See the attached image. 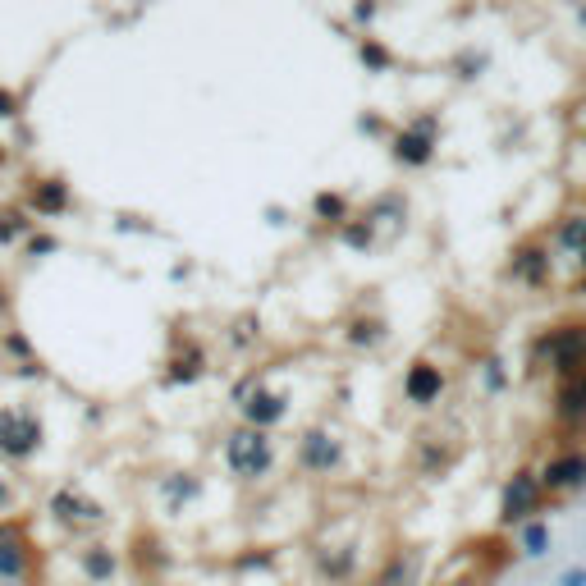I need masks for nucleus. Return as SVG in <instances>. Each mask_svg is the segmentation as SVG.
I'll use <instances>...</instances> for the list:
<instances>
[{"label":"nucleus","mask_w":586,"mask_h":586,"mask_svg":"<svg viewBox=\"0 0 586 586\" xmlns=\"http://www.w3.org/2000/svg\"><path fill=\"white\" fill-rule=\"evenodd\" d=\"M536 362H545L559 376V385L586 376V321H564V326L545 330L536 339Z\"/></svg>","instance_id":"f257e3e1"},{"label":"nucleus","mask_w":586,"mask_h":586,"mask_svg":"<svg viewBox=\"0 0 586 586\" xmlns=\"http://www.w3.org/2000/svg\"><path fill=\"white\" fill-rule=\"evenodd\" d=\"M536 477H541L545 495H573V490L586 486V454L582 449H554Z\"/></svg>","instance_id":"39448f33"},{"label":"nucleus","mask_w":586,"mask_h":586,"mask_svg":"<svg viewBox=\"0 0 586 586\" xmlns=\"http://www.w3.org/2000/svg\"><path fill=\"white\" fill-rule=\"evenodd\" d=\"M554 248L564 252V257L586 261V216H568L559 225V234H554Z\"/></svg>","instance_id":"ddd939ff"},{"label":"nucleus","mask_w":586,"mask_h":586,"mask_svg":"<svg viewBox=\"0 0 586 586\" xmlns=\"http://www.w3.org/2000/svg\"><path fill=\"white\" fill-rule=\"evenodd\" d=\"M554 586H586V568H582V564H577V568H564Z\"/></svg>","instance_id":"6ab92c4d"},{"label":"nucleus","mask_w":586,"mask_h":586,"mask_svg":"<svg viewBox=\"0 0 586 586\" xmlns=\"http://www.w3.org/2000/svg\"><path fill=\"white\" fill-rule=\"evenodd\" d=\"M33 440H37V422H28V417H19V413L0 417V449H5V454H28Z\"/></svg>","instance_id":"9d476101"},{"label":"nucleus","mask_w":586,"mask_h":586,"mask_svg":"<svg viewBox=\"0 0 586 586\" xmlns=\"http://www.w3.org/2000/svg\"><path fill=\"white\" fill-rule=\"evenodd\" d=\"M554 545V532L545 518H532L527 527H518V550L527 554V559H541V554H550Z\"/></svg>","instance_id":"f8f14e48"},{"label":"nucleus","mask_w":586,"mask_h":586,"mask_svg":"<svg viewBox=\"0 0 586 586\" xmlns=\"http://www.w3.org/2000/svg\"><path fill=\"white\" fill-rule=\"evenodd\" d=\"M339 239H344V248L353 252H367L371 243H376V225H371L367 216H353L348 225H339Z\"/></svg>","instance_id":"2eb2a0df"},{"label":"nucleus","mask_w":586,"mask_h":586,"mask_svg":"<svg viewBox=\"0 0 586 586\" xmlns=\"http://www.w3.org/2000/svg\"><path fill=\"white\" fill-rule=\"evenodd\" d=\"M5 504H10V490H5V486H0V509H5Z\"/></svg>","instance_id":"412c9836"},{"label":"nucleus","mask_w":586,"mask_h":586,"mask_svg":"<svg viewBox=\"0 0 586 586\" xmlns=\"http://www.w3.org/2000/svg\"><path fill=\"white\" fill-rule=\"evenodd\" d=\"M353 19L371 23V19H376V5H353Z\"/></svg>","instance_id":"aec40b11"},{"label":"nucleus","mask_w":586,"mask_h":586,"mask_svg":"<svg viewBox=\"0 0 586 586\" xmlns=\"http://www.w3.org/2000/svg\"><path fill=\"white\" fill-rule=\"evenodd\" d=\"M408 582H413V559H403V554H394L385 573L376 577V586H408Z\"/></svg>","instance_id":"f3484780"},{"label":"nucleus","mask_w":586,"mask_h":586,"mask_svg":"<svg viewBox=\"0 0 586 586\" xmlns=\"http://www.w3.org/2000/svg\"><path fill=\"white\" fill-rule=\"evenodd\" d=\"M435 147H440V138H435V120H431V115H422V120H413V124H403V129L390 138L394 161L408 165V170H426V165L435 161Z\"/></svg>","instance_id":"20e7f679"},{"label":"nucleus","mask_w":586,"mask_h":586,"mask_svg":"<svg viewBox=\"0 0 586 586\" xmlns=\"http://www.w3.org/2000/svg\"><path fill=\"white\" fill-rule=\"evenodd\" d=\"M339 458H344V449H339V440L330 431H307L298 440V463L307 472H330V467H339Z\"/></svg>","instance_id":"1a4fd4ad"},{"label":"nucleus","mask_w":586,"mask_h":586,"mask_svg":"<svg viewBox=\"0 0 586 586\" xmlns=\"http://www.w3.org/2000/svg\"><path fill=\"white\" fill-rule=\"evenodd\" d=\"M440 394H445V371L435 367V362L417 358L413 367L403 371V399H408V403H417V408H431Z\"/></svg>","instance_id":"423d86ee"},{"label":"nucleus","mask_w":586,"mask_h":586,"mask_svg":"<svg viewBox=\"0 0 586 586\" xmlns=\"http://www.w3.org/2000/svg\"><path fill=\"white\" fill-rule=\"evenodd\" d=\"M348 339H353V344H380V339H385V330H380V321H358Z\"/></svg>","instance_id":"a211bd4d"},{"label":"nucleus","mask_w":586,"mask_h":586,"mask_svg":"<svg viewBox=\"0 0 586 586\" xmlns=\"http://www.w3.org/2000/svg\"><path fill=\"white\" fill-rule=\"evenodd\" d=\"M541 504H545V490L536 472H513L504 481V495H500V522L504 527H527L532 518H541Z\"/></svg>","instance_id":"7ed1b4c3"},{"label":"nucleus","mask_w":586,"mask_h":586,"mask_svg":"<svg viewBox=\"0 0 586 586\" xmlns=\"http://www.w3.org/2000/svg\"><path fill=\"white\" fill-rule=\"evenodd\" d=\"M225 463L234 477L257 481L275 467V440L271 431H252V426H239V431L225 440Z\"/></svg>","instance_id":"f03ea898"},{"label":"nucleus","mask_w":586,"mask_h":586,"mask_svg":"<svg viewBox=\"0 0 586 586\" xmlns=\"http://www.w3.org/2000/svg\"><path fill=\"white\" fill-rule=\"evenodd\" d=\"M284 413H289V399H284L280 390H266V385H257V390L243 399V422H248L252 431H271L275 422H284Z\"/></svg>","instance_id":"0eeeda50"},{"label":"nucleus","mask_w":586,"mask_h":586,"mask_svg":"<svg viewBox=\"0 0 586 586\" xmlns=\"http://www.w3.org/2000/svg\"><path fill=\"white\" fill-rule=\"evenodd\" d=\"M559 417L573 422V426L586 422V376L564 380V385H559Z\"/></svg>","instance_id":"9b49d317"},{"label":"nucleus","mask_w":586,"mask_h":586,"mask_svg":"<svg viewBox=\"0 0 586 586\" xmlns=\"http://www.w3.org/2000/svg\"><path fill=\"white\" fill-rule=\"evenodd\" d=\"M358 60L371 69V74H390V69H394V51L380 42V37H362V42H358Z\"/></svg>","instance_id":"4468645a"},{"label":"nucleus","mask_w":586,"mask_h":586,"mask_svg":"<svg viewBox=\"0 0 586 586\" xmlns=\"http://www.w3.org/2000/svg\"><path fill=\"white\" fill-rule=\"evenodd\" d=\"M550 266H554V257H550V243H541V239H532V243H522L518 252H513V261H509V275L518 284H545L550 280Z\"/></svg>","instance_id":"6e6552de"},{"label":"nucleus","mask_w":586,"mask_h":586,"mask_svg":"<svg viewBox=\"0 0 586 586\" xmlns=\"http://www.w3.org/2000/svg\"><path fill=\"white\" fill-rule=\"evenodd\" d=\"M312 211H316V220H335V225H348V220H353V211H348V197H344V193H316Z\"/></svg>","instance_id":"dca6fc26"},{"label":"nucleus","mask_w":586,"mask_h":586,"mask_svg":"<svg viewBox=\"0 0 586 586\" xmlns=\"http://www.w3.org/2000/svg\"><path fill=\"white\" fill-rule=\"evenodd\" d=\"M577 23H582V28H586V5H582V10H577Z\"/></svg>","instance_id":"4be33fe9"}]
</instances>
